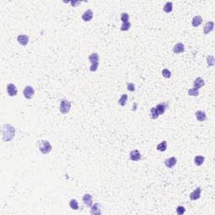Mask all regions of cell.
I'll return each mask as SVG.
<instances>
[{
    "label": "cell",
    "mask_w": 215,
    "mask_h": 215,
    "mask_svg": "<svg viewBox=\"0 0 215 215\" xmlns=\"http://www.w3.org/2000/svg\"><path fill=\"white\" fill-rule=\"evenodd\" d=\"M2 135L3 139L4 141H10L15 135V128L10 125H4L2 129Z\"/></svg>",
    "instance_id": "1"
},
{
    "label": "cell",
    "mask_w": 215,
    "mask_h": 215,
    "mask_svg": "<svg viewBox=\"0 0 215 215\" xmlns=\"http://www.w3.org/2000/svg\"><path fill=\"white\" fill-rule=\"evenodd\" d=\"M168 107V103H159L157 104L156 107L152 108L150 109V114H151V118L153 119H156L160 115L164 114L165 111H166V108Z\"/></svg>",
    "instance_id": "2"
},
{
    "label": "cell",
    "mask_w": 215,
    "mask_h": 215,
    "mask_svg": "<svg viewBox=\"0 0 215 215\" xmlns=\"http://www.w3.org/2000/svg\"><path fill=\"white\" fill-rule=\"evenodd\" d=\"M39 150L44 155H47L52 150V146L48 140H39L37 143Z\"/></svg>",
    "instance_id": "3"
},
{
    "label": "cell",
    "mask_w": 215,
    "mask_h": 215,
    "mask_svg": "<svg viewBox=\"0 0 215 215\" xmlns=\"http://www.w3.org/2000/svg\"><path fill=\"white\" fill-rule=\"evenodd\" d=\"M88 60L91 62L90 71H96L98 70V65H99V56L98 53H93L88 56Z\"/></svg>",
    "instance_id": "4"
},
{
    "label": "cell",
    "mask_w": 215,
    "mask_h": 215,
    "mask_svg": "<svg viewBox=\"0 0 215 215\" xmlns=\"http://www.w3.org/2000/svg\"><path fill=\"white\" fill-rule=\"evenodd\" d=\"M71 107V104L68 100L62 99L60 103V112L63 114H66L69 113Z\"/></svg>",
    "instance_id": "5"
},
{
    "label": "cell",
    "mask_w": 215,
    "mask_h": 215,
    "mask_svg": "<svg viewBox=\"0 0 215 215\" xmlns=\"http://www.w3.org/2000/svg\"><path fill=\"white\" fill-rule=\"evenodd\" d=\"M23 94L26 99H31L35 94V90L31 86H26L23 91Z\"/></svg>",
    "instance_id": "6"
},
{
    "label": "cell",
    "mask_w": 215,
    "mask_h": 215,
    "mask_svg": "<svg viewBox=\"0 0 215 215\" xmlns=\"http://www.w3.org/2000/svg\"><path fill=\"white\" fill-rule=\"evenodd\" d=\"M7 93L8 94L10 95V97H14L17 95L18 93V90H17V88L14 84L13 83H9L7 85Z\"/></svg>",
    "instance_id": "7"
},
{
    "label": "cell",
    "mask_w": 215,
    "mask_h": 215,
    "mask_svg": "<svg viewBox=\"0 0 215 215\" xmlns=\"http://www.w3.org/2000/svg\"><path fill=\"white\" fill-rule=\"evenodd\" d=\"M129 158L133 161H138L140 160L141 155H140V153H139V151L138 150H133L129 153Z\"/></svg>",
    "instance_id": "8"
},
{
    "label": "cell",
    "mask_w": 215,
    "mask_h": 215,
    "mask_svg": "<svg viewBox=\"0 0 215 215\" xmlns=\"http://www.w3.org/2000/svg\"><path fill=\"white\" fill-rule=\"evenodd\" d=\"M214 28V21H208L203 27V33L204 35H208Z\"/></svg>",
    "instance_id": "9"
},
{
    "label": "cell",
    "mask_w": 215,
    "mask_h": 215,
    "mask_svg": "<svg viewBox=\"0 0 215 215\" xmlns=\"http://www.w3.org/2000/svg\"><path fill=\"white\" fill-rule=\"evenodd\" d=\"M201 193H202L201 187H197L195 190L190 194V199H191L192 201H194V200L199 199L200 197H201Z\"/></svg>",
    "instance_id": "10"
},
{
    "label": "cell",
    "mask_w": 215,
    "mask_h": 215,
    "mask_svg": "<svg viewBox=\"0 0 215 215\" xmlns=\"http://www.w3.org/2000/svg\"><path fill=\"white\" fill-rule=\"evenodd\" d=\"M93 11L91 10H86V11L82 14V19L83 21H85V22H89V21H91L92 19H93Z\"/></svg>",
    "instance_id": "11"
},
{
    "label": "cell",
    "mask_w": 215,
    "mask_h": 215,
    "mask_svg": "<svg viewBox=\"0 0 215 215\" xmlns=\"http://www.w3.org/2000/svg\"><path fill=\"white\" fill-rule=\"evenodd\" d=\"M176 162H177V160H176V157H170V158L165 160V166L167 168H172L173 166H176Z\"/></svg>",
    "instance_id": "12"
},
{
    "label": "cell",
    "mask_w": 215,
    "mask_h": 215,
    "mask_svg": "<svg viewBox=\"0 0 215 215\" xmlns=\"http://www.w3.org/2000/svg\"><path fill=\"white\" fill-rule=\"evenodd\" d=\"M172 50H173V52H174L175 54H181V53L184 52V50H185V46H184V45H183L182 43L179 42V43H177V44H176V45L174 46Z\"/></svg>",
    "instance_id": "13"
},
{
    "label": "cell",
    "mask_w": 215,
    "mask_h": 215,
    "mask_svg": "<svg viewBox=\"0 0 215 215\" xmlns=\"http://www.w3.org/2000/svg\"><path fill=\"white\" fill-rule=\"evenodd\" d=\"M82 202L88 207H92L93 205V196L89 193H86L82 197Z\"/></svg>",
    "instance_id": "14"
},
{
    "label": "cell",
    "mask_w": 215,
    "mask_h": 215,
    "mask_svg": "<svg viewBox=\"0 0 215 215\" xmlns=\"http://www.w3.org/2000/svg\"><path fill=\"white\" fill-rule=\"evenodd\" d=\"M17 40L22 46H26L29 43V37L26 35H19L17 37Z\"/></svg>",
    "instance_id": "15"
},
{
    "label": "cell",
    "mask_w": 215,
    "mask_h": 215,
    "mask_svg": "<svg viewBox=\"0 0 215 215\" xmlns=\"http://www.w3.org/2000/svg\"><path fill=\"white\" fill-rule=\"evenodd\" d=\"M204 84H205V82H204L203 79L202 78H197L193 82V88L199 89V88H203L204 86Z\"/></svg>",
    "instance_id": "16"
},
{
    "label": "cell",
    "mask_w": 215,
    "mask_h": 215,
    "mask_svg": "<svg viewBox=\"0 0 215 215\" xmlns=\"http://www.w3.org/2000/svg\"><path fill=\"white\" fill-rule=\"evenodd\" d=\"M195 116L197 118V119L199 122H203V121H205L206 118H207V115H206L205 112H203L202 110L197 111L195 113Z\"/></svg>",
    "instance_id": "17"
},
{
    "label": "cell",
    "mask_w": 215,
    "mask_h": 215,
    "mask_svg": "<svg viewBox=\"0 0 215 215\" xmlns=\"http://www.w3.org/2000/svg\"><path fill=\"white\" fill-rule=\"evenodd\" d=\"M203 18L201 17V16H199V15H197V16H195L193 20H192V25L193 26V27H197V26H199L202 23H203Z\"/></svg>",
    "instance_id": "18"
},
{
    "label": "cell",
    "mask_w": 215,
    "mask_h": 215,
    "mask_svg": "<svg viewBox=\"0 0 215 215\" xmlns=\"http://www.w3.org/2000/svg\"><path fill=\"white\" fill-rule=\"evenodd\" d=\"M100 204L99 203H95L93 206H92L91 208V214H101V209H100Z\"/></svg>",
    "instance_id": "19"
},
{
    "label": "cell",
    "mask_w": 215,
    "mask_h": 215,
    "mask_svg": "<svg viewBox=\"0 0 215 215\" xmlns=\"http://www.w3.org/2000/svg\"><path fill=\"white\" fill-rule=\"evenodd\" d=\"M204 161H205V158H204V156H197L194 158V163H195L196 166H202L203 164Z\"/></svg>",
    "instance_id": "20"
},
{
    "label": "cell",
    "mask_w": 215,
    "mask_h": 215,
    "mask_svg": "<svg viewBox=\"0 0 215 215\" xmlns=\"http://www.w3.org/2000/svg\"><path fill=\"white\" fill-rule=\"evenodd\" d=\"M166 148H167V143H166V140H163V141H161V142L160 144H158V145L156 146L157 150H159V151H161V152H163V151H166Z\"/></svg>",
    "instance_id": "21"
},
{
    "label": "cell",
    "mask_w": 215,
    "mask_h": 215,
    "mask_svg": "<svg viewBox=\"0 0 215 215\" xmlns=\"http://www.w3.org/2000/svg\"><path fill=\"white\" fill-rule=\"evenodd\" d=\"M69 206L73 210H78L79 208L78 203V201L76 199H71L70 202H69Z\"/></svg>",
    "instance_id": "22"
},
{
    "label": "cell",
    "mask_w": 215,
    "mask_h": 215,
    "mask_svg": "<svg viewBox=\"0 0 215 215\" xmlns=\"http://www.w3.org/2000/svg\"><path fill=\"white\" fill-rule=\"evenodd\" d=\"M173 10V3L171 2H167L166 4L164 5L163 7V10L166 12V13H171Z\"/></svg>",
    "instance_id": "23"
},
{
    "label": "cell",
    "mask_w": 215,
    "mask_h": 215,
    "mask_svg": "<svg viewBox=\"0 0 215 215\" xmlns=\"http://www.w3.org/2000/svg\"><path fill=\"white\" fill-rule=\"evenodd\" d=\"M127 100H128L127 94H123V95L121 96V98H119V100H118V104L124 107V106H125Z\"/></svg>",
    "instance_id": "24"
},
{
    "label": "cell",
    "mask_w": 215,
    "mask_h": 215,
    "mask_svg": "<svg viewBox=\"0 0 215 215\" xmlns=\"http://www.w3.org/2000/svg\"><path fill=\"white\" fill-rule=\"evenodd\" d=\"M187 93H188V95H190V96H198V95H199L198 89H197V88H194L189 89L188 92H187Z\"/></svg>",
    "instance_id": "25"
},
{
    "label": "cell",
    "mask_w": 215,
    "mask_h": 215,
    "mask_svg": "<svg viewBox=\"0 0 215 215\" xmlns=\"http://www.w3.org/2000/svg\"><path fill=\"white\" fill-rule=\"evenodd\" d=\"M131 27V24L129 22H127V23H123V24L121 25L120 27V30L121 31H127L129 29H130Z\"/></svg>",
    "instance_id": "26"
},
{
    "label": "cell",
    "mask_w": 215,
    "mask_h": 215,
    "mask_svg": "<svg viewBox=\"0 0 215 215\" xmlns=\"http://www.w3.org/2000/svg\"><path fill=\"white\" fill-rule=\"evenodd\" d=\"M207 63L209 67H213L214 65V56H207Z\"/></svg>",
    "instance_id": "27"
},
{
    "label": "cell",
    "mask_w": 215,
    "mask_h": 215,
    "mask_svg": "<svg viewBox=\"0 0 215 215\" xmlns=\"http://www.w3.org/2000/svg\"><path fill=\"white\" fill-rule=\"evenodd\" d=\"M120 18H121V20H122L123 23H127V22H129V15L127 13L124 12V13L121 14Z\"/></svg>",
    "instance_id": "28"
},
{
    "label": "cell",
    "mask_w": 215,
    "mask_h": 215,
    "mask_svg": "<svg viewBox=\"0 0 215 215\" xmlns=\"http://www.w3.org/2000/svg\"><path fill=\"white\" fill-rule=\"evenodd\" d=\"M162 76L165 78H170L171 77V71H169L168 69H163L162 70Z\"/></svg>",
    "instance_id": "29"
},
{
    "label": "cell",
    "mask_w": 215,
    "mask_h": 215,
    "mask_svg": "<svg viewBox=\"0 0 215 215\" xmlns=\"http://www.w3.org/2000/svg\"><path fill=\"white\" fill-rule=\"evenodd\" d=\"M186 212V209L183 206H178L176 208V214L178 215L184 214V213Z\"/></svg>",
    "instance_id": "30"
},
{
    "label": "cell",
    "mask_w": 215,
    "mask_h": 215,
    "mask_svg": "<svg viewBox=\"0 0 215 215\" xmlns=\"http://www.w3.org/2000/svg\"><path fill=\"white\" fill-rule=\"evenodd\" d=\"M127 89L129 91V92H134L135 90V86L134 83H131V82H129L127 83Z\"/></svg>",
    "instance_id": "31"
}]
</instances>
